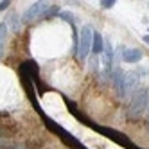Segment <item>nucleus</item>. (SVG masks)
I'll list each match as a JSON object with an SVG mask.
<instances>
[{
  "label": "nucleus",
  "instance_id": "f257e3e1",
  "mask_svg": "<svg viewBox=\"0 0 149 149\" xmlns=\"http://www.w3.org/2000/svg\"><path fill=\"white\" fill-rule=\"evenodd\" d=\"M149 108V88H138L131 95L130 102V117L131 119H138L144 111Z\"/></svg>",
  "mask_w": 149,
  "mask_h": 149
},
{
  "label": "nucleus",
  "instance_id": "f03ea898",
  "mask_svg": "<svg viewBox=\"0 0 149 149\" xmlns=\"http://www.w3.org/2000/svg\"><path fill=\"white\" fill-rule=\"evenodd\" d=\"M92 41H93V29L90 25H84L81 29V36H79V50H77L79 59H86V56L92 50Z\"/></svg>",
  "mask_w": 149,
  "mask_h": 149
},
{
  "label": "nucleus",
  "instance_id": "7ed1b4c3",
  "mask_svg": "<svg viewBox=\"0 0 149 149\" xmlns=\"http://www.w3.org/2000/svg\"><path fill=\"white\" fill-rule=\"evenodd\" d=\"M50 7V4L49 2H34L33 6H31L27 11L24 13V22H34L36 18H40V16H43L45 15V11Z\"/></svg>",
  "mask_w": 149,
  "mask_h": 149
},
{
  "label": "nucleus",
  "instance_id": "20e7f679",
  "mask_svg": "<svg viewBox=\"0 0 149 149\" xmlns=\"http://www.w3.org/2000/svg\"><path fill=\"white\" fill-rule=\"evenodd\" d=\"M138 79H140V76L133 70V72H127L126 77H124V97L126 95H133L136 90H138Z\"/></svg>",
  "mask_w": 149,
  "mask_h": 149
},
{
  "label": "nucleus",
  "instance_id": "39448f33",
  "mask_svg": "<svg viewBox=\"0 0 149 149\" xmlns=\"http://www.w3.org/2000/svg\"><path fill=\"white\" fill-rule=\"evenodd\" d=\"M124 77L126 74L120 67H113V72H111V79H113V86L117 90V93L120 95V97H124Z\"/></svg>",
  "mask_w": 149,
  "mask_h": 149
},
{
  "label": "nucleus",
  "instance_id": "423d86ee",
  "mask_svg": "<svg viewBox=\"0 0 149 149\" xmlns=\"http://www.w3.org/2000/svg\"><path fill=\"white\" fill-rule=\"evenodd\" d=\"M144 58V52L140 49H122V59L126 63H138Z\"/></svg>",
  "mask_w": 149,
  "mask_h": 149
},
{
  "label": "nucleus",
  "instance_id": "0eeeda50",
  "mask_svg": "<svg viewBox=\"0 0 149 149\" xmlns=\"http://www.w3.org/2000/svg\"><path fill=\"white\" fill-rule=\"evenodd\" d=\"M104 50V40L99 33H95L93 31V41H92V52L93 54H101Z\"/></svg>",
  "mask_w": 149,
  "mask_h": 149
},
{
  "label": "nucleus",
  "instance_id": "6e6552de",
  "mask_svg": "<svg viewBox=\"0 0 149 149\" xmlns=\"http://www.w3.org/2000/svg\"><path fill=\"white\" fill-rule=\"evenodd\" d=\"M7 24H9L7 27H11L15 33H18L20 27H22V20L18 18V15H11V16H9V20H7Z\"/></svg>",
  "mask_w": 149,
  "mask_h": 149
},
{
  "label": "nucleus",
  "instance_id": "1a4fd4ad",
  "mask_svg": "<svg viewBox=\"0 0 149 149\" xmlns=\"http://www.w3.org/2000/svg\"><path fill=\"white\" fill-rule=\"evenodd\" d=\"M59 16H61V20H65V22H68V24L74 27V15H72V13H68V11H61Z\"/></svg>",
  "mask_w": 149,
  "mask_h": 149
},
{
  "label": "nucleus",
  "instance_id": "9d476101",
  "mask_svg": "<svg viewBox=\"0 0 149 149\" xmlns=\"http://www.w3.org/2000/svg\"><path fill=\"white\" fill-rule=\"evenodd\" d=\"M56 13H59V7H58V6H50V7L47 9V11H45V15L41 16V18H50V16H54Z\"/></svg>",
  "mask_w": 149,
  "mask_h": 149
},
{
  "label": "nucleus",
  "instance_id": "9b49d317",
  "mask_svg": "<svg viewBox=\"0 0 149 149\" xmlns=\"http://www.w3.org/2000/svg\"><path fill=\"white\" fill-rule=\"evenodd\" d=\"M7 24H0V43H4V40H6V34H7Z\"/></svg>",
  "mask_w": 149,
  "mask_h": 149
},
{
  "label": "nucleus",
  "instance_id": "f8f14e48",
  "mask_svg": "<svg viewBox=\"0 0 149 149\" xmlns=\"http://www.w3.org/2000/svg\"><path fill=\"white\" fill-rule=\"evenodd\" d=\"M115 4H117L115 0H101V7H104V9H111Z\"/></svg>",
  "mask_w": 149,
  "mask_h": 149
},
{
  "label": "nucleus",
  "instance_id": "ddd939ff",
  "mask_svg": "<svg viewBox=\"0 0 149 149\" xmlns=\"http://www.w3.org/2000/svg\"><path fill=\"white\" fill-rule=\"evenodd\" d=\"M97 67H99V59L97 58H92L90 59V68L92 70H97Z\"/></svg>",
  "mask_w": 149,
  "mask_h": 149
},
{
  "label": "nucleus",
  "instance_id": "4468645a",
  "mask_svg": "<svg viewBox=\"0 0 149 149\" xmlns=\"http://www.w3.org/2000/svg\"><path fill=\"white\" fill-rule=\"evenodd\" d=\"M11 4L9 0H4V2H0V11H4V9H7V6Z\"/></svg>",
  "mask_w": 149,
  "mask_h": 149
},
{
  "label": "nucleus",
  "instance_id": "2eb2a0df",
  "mask_svg": "<svg viewBox=\"0 0 149 149\" xmlns=\"http://www.w3.org/2000/svg\"><path fill=\"white\" fill-rule=\"evenodd\" d=\"M4 47H6L4 43H0V58H2V54H4Z\"/></svg>",
  "mask_w": 149,
  "mask_h": 149
},
{
  "label": "nucleus",
  "instance_id": "dca6fc26",
  "mask_svg": "<svg viewBox=\"0 0 149 149\" xmlns=\"http://www.w3.org/2000/svg\"><path fill=\"white\" fill-rule=\"evenodd\" d=\"M144 41H146V43L149 45V34H146V36H144Z\"/></svg>",
  "mask_w": 149,
  "mask_h": 149
},
{
  "label": "nucleus",
  "instance_id": "f3484780",
  "mask_svg": "<svg viewBox=\"0 0 149 149\" xmlns=\"http://www.w3.org/2000/svg\"><path fill=\"white\" fill-rule=\"evenodd\" d=\"M147 124H149V108H147Z\"/></svg>",
  "mask_w": 149,
  "mask_h": 149
}]
</instances>
